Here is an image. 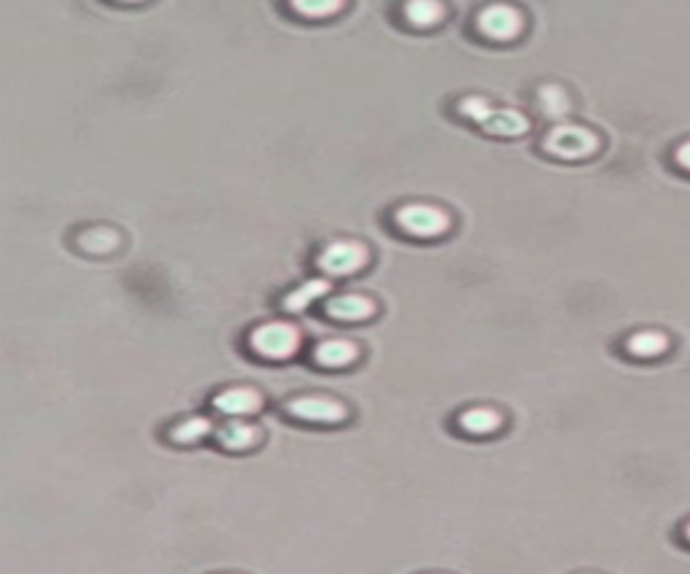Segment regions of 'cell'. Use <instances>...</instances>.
Returning a JSON list of instances; mask_svg holds the SVG:
<instances>
[{
  "mask_svg": "<svg viewBox=\"0 0 690 574\" xmlns=\"http://www.w3.org/2000/svg\"><path fill=\"white\" fill-rule=\"evenodd\" d=\"M211 432V421L208 418H189V421H184V424H178L173 432H170V437L176 442H197L200 437H205V434Z\"/></svg>",
  "mask_w": 690,
  "mask_h": 574,
  "instance_id": "cell-19",
  "label": "cell"
},
{
  "mask_svg": "<svg viewBox=\"0 0 690 574\" xmlns=\"http://www.w3.org/2000/svg\"><path fill=\"white\" fill-rule=\"evenodd\" d=\"M294 11H300L302 17H332L343 9L345 0H292Z\"/></svg>",
  "mask_w": 690,
  "mask_h": 574,
  "instance_id": "cell-18",
  "label": "cell"
},
{
  "mask_svg": "<svg viewBox=\"0 0 690 574\" xmlns=\"http://www.w3.org/2000/svg\"><path fill=\"white\" fill-rule=\"evenodd\" d=\"M599 149V138L588 127L580 124H556L545 138V151L561 159H583L591 157Z\"/></svg>",
  "mask_w": 690,
  "mask_h": 574,
  "instance_id": "cell-1",
  "label": "cell"
},
{
  "mask_svg": "<svg viewBox=\"0 0 690 574\" xmlns=\"http://www.w3.org/2000/svg\"><path fill=\"white\" fill-rule=\"evenodd\" d=\"M367 248L362 243H354V240H337V243H329L319 257V267L327 275H351L356 270H362L367 265Z\"/></svg>",
  "mask_w": 690,
  "mask_h": 574,
  "instance_id": "cell-4",
  "label": "cell"
},
{
  "mask_svg": "<svg viewBox=\"0 0 690 574\" xmlns=\"http://www.w3.org/2000/svg\"><path fill=\"white\" fill-rule=\"evenodd\" d=\"M397 224L399 230H405L407 235H416V238H437L443 235L451 227V216L437 208V205L426 203H410L402 205L397 211Z\"/></svg>",
  "mask_w": 690,
  "mask_h": 574,
  "instance_id": "cell-2",
  "label": "cell"
},
{
  "mask_svg": "<svg viewBox=\"0 0 690 574\" xmlns=\"http://www.w3.org/2000/svg\"><path fill=\"white\" fill-rule=\"evenodd\" d=\"M631 354L639 356V359H653V356H661L669 348V340H666L664 332H655V329H645V332H637V335L629 337L626 343Z\"/></svg>",
  "mask_w": 690,
  "mask_h": 574,
  "instance_id": "cell-12",
  "label": "cell"
},
{
  "mask_svg": "<svg viewBox=\"0 0 690 574\" xmlns=\"http://www.w3.org/2000/svg\"><path fill=\"white\" fill-rule=\"evenodd\" d=\"M685 534H688V539H690V523H688V529H685Z\"/></svg>",
  "mask_w": 690,
  "mask_h": 574,
  "instance_id": "cell-23",
  "label": "cell"
},
{
  "mask_svg": "<svg viewBox=\"0 0 690 574\" xmlns=\"http://www.w3.org/2000/svg\"><path fill=\"white\" fill-rule=\"evenodd\" d=\"M540 103L545 108V114L553 116V119H561V116L569 114V98L567 92L556 84H545L540 89Z\"/></svg>",
  "mask_w": 690,
  "mask_h": 574,
  "instance_id": "cell-17",
  "label": "cell"
},
{
  "mask_svg": "<svg viewBox=\"0 0 690 574\" xmlns=\"http://www.w3.org/2000/svg\"><path fill=\"white\" fill-rule=\"evenodd\" d=\"M313 356L321 367H345L356 359V348L348 340H327L316 348Z\"/></svg>",
  "mask_w": 690,
  "mask_h": 574,
  "instance_id": "cell-14",
  "label": "cell"
},
{
  "mask_svg": "<svg viewBox=\"0 0 690 574\" xmlns=\"http://www.w3.org/2000/svg\"><path fill=\"white\" fill-rule=\"evenodd\" d=\"M521 27V11L507 6V3L486 6V9L478 14V30L486 38H494V41H510V38H515L521 33Z\"/></svg>",
  "mask_w": 690,
  "mask_h": 574,
  "instance_id": "cell-5",
  "label": "cell"
},
{
  "mask_svg": "<svg viewBox=\"0 0 690 574\" xmlns=\"http://www.w3.org/2000/svg\"><path fill=\"white\" fill-rule=\"evenodd\" d=\"M327 313L337 321H364L375 313V302L362 294H343L327 302Z\"/></svg>",
  "mask_w": 690,
  "mask_h": 574,
  "instance_id": "cell-7",
  "label": "cell"
},
{
  "mask_svg": "<svg viewBox=\"0 0 690 574\" xmlns=\"http://www.w3.org/2000/svg\"><path fill=\"white\" fill-rule=\"evenodd\" d=\"M329 292V283L321 281V278H316V281H308L302 283L300 289H294L292 294H286L284 300V308L292 310V313H300V310H305L310 305V302H316L319 297H324V294Z\"/></svg>",
  "mask_w": 690,
  "mask_h": 574,
  "instance_id": "cell-15",
  "label": "cell"
},
{
  "mask_svg": "<svg viewBox=\"0 0 690 574\" xmlns=\"http://www.w3.org/2000/svg\"><path fill=\"white\" fill-rule=\"evenodd\" d=\"M459 426L469 434H491L502 426V416L491 407H472L459 416Z\"/></svg>",
  "mask_w": 690,
  "mask_h": 574,
  "instance_id": "cell-11",
  "label": "cell"
},
{
  "mask_svg": "<svg viewBox=\"0 0 690 574\" xmlns=\"http://www.w3.org/2000/svg\"><path fill=\"white\" fill-rule=\"evenodd\" d=\"M491 135H523L529 130V119L521 111H510V108H494L491 116L483 122Z\"/></svg>",
  "mask_w": 690,
  "mask_h": 574,
  "instance_id": "cell-10",
  "label": "cell"
},
{
  "mask_svg": "<svg viewBox=\"0 0 690 574\" xmlns=\"http://www.w3.org/2000/svg\"><path fill=\"white\" fill-rule=\"evenodd\" d=\"M259 405H262V399H259L257 391L251 389H227L213 399V407L224 416H248Z\"/></svg>",
  "mask_w": 690,
  "mask_h": 574,
  "instance_id": "cell-8",
  "label": "cell"
},
{
  "mask_svg": "<svg viewBox=\"0 0 690 574\" xmlns=\"http://www.w3.org/2000/svg\"><path fill=\"white\" fill-rule=\"evenodd\" d=\"M216 437H219V442H222L224 448H230V451H246V448H254L259 442V429L257 426L246 424V421H230V424H224L219 432H216Z\"/></svg>",
  "mask_w": 690,
  "mask_h": 574,
  "instance_id": "cell-9",
  "label": "cell"
},
{
  "mask_svg": "<svg viewBox=\"0 0 690 574\" xmlns=\"http://www.w3.org/2000/svg\"><path fill=\"white\" fill-rule=\"evenodd\" d=\"M405 17L416 27H434L443 22L445 6L440 0H407Z\"/></svg>",
  "mask_w": 690,
  "mask_h": 574,
  "instance_id": "cell-13",
  "label": "cell"
},
{
  "mask_svg": "<svg viewBox=\"0 0 690 574\" xmlns=\"http://www.w3.org/2000/svg\"><path fill=\"white\" fill-rule=\"evenodd\" d=\"M297 345H300V332L281 321L262 324L251 332V348L265 359H286L297 351Z\"/></svg>",
  "mask_w": 690,
  "mask_h": 574,
  "instance_id": "cell-3",
  "label": "cell"
},
{
  "mask_svg": "<svg viewBox=\"0 0 690 574\" xmlns=\"http://www.w3.org/2000/svg\"><path fill=\"white\" fill-rule=\"evenodd\" d=\"M122 3H143V0H122Z\"/></svg>",
  "mask_w": 690,
  "mask_h": 574,
  "instance_id": "cell-22",
  "label": "cell"
},
{
  "mask_svg": "<svg viewBox=\"0 0 690 574\" xmlns=\"http://www.w3.org/2000/svg\"><path fill=\"white\" fill-rule=\"evenodd\" d=\"M81 248H87L92 254H108L119 246V235L114 230H106V227H95V230H87L79 238Z\"/></svg>",
  "mask_w": 690,
  "mask_h": 574,
  "instance_id": "cell-16",
  "label": "cell"
},
{
  "mask_svg": "<svg viewBox=\"0 0 690 574\" xmlns=\"http://www.w3.org/2000/svg\"><path fill=\"white\" fill-rule=\"evenodd\" d=\"M286 410L302 421H313V424H340L348 416V410L340 402L327 397H300L289 402Z\"/></svg>",
  "mask_w": 690,
  "mask_h": 574,
  "instance_id": "cell-6",
  "label": "cell"
},
{
  "mask_svg": "<svg viewBox=\"0 0 690 574\" xmlns=\"http://www.w3.org/2000/svg\"><path fill=\"white\" fill-rule=\"evenodd\" d=\"M459 111L464 116H469V119H475L478 124H483L488 116H491L494 106H491L486 98H464L459 103Z\"/></svg>",
  "mask_w": 690,
  "mask_h": 574,
  "instance_id": "cell-20",
  "label": "cell"
},
{
  "mask_svg": "<svg viewBox=\"0 0 690 574\" xmlns=\"http://www.w3.org/2000/svg\"><path fill=\"white\" fill-rule=\"evenodd\" d=\"M677 162H680L685 170H690V141L682 143L680 149H677Z\"/></svg>",
  "mask_w": 690,
  "mask_h": 574,
  "instance_id": "cell-21",
  "label": "cell"
}]
</instances>
